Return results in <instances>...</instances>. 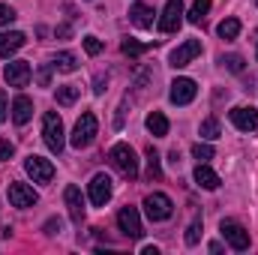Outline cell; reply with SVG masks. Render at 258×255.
<instances>
[{"instance_id":"cell-15","label":"cell","mask_w":258,"mask_h":255,"mask_svg":"<svg viewBox=\"0 0 258 255\" xmlns=\"http://www.w3.org/2000/svg\"><path fill=\"white\" fill-rule=\"evenodd\" d=\"M63 201H66V210H69V219L81 225V219H84V198H81V189H78V186H66Z\"/></svg>"},{"instance_id":"cell-29","label":"cell","mask_w":258,"mask_h":255,"mask_svg":"<svg viewBox=\"0 0 258 255\" xmlns=\"http://www.w3.org/2000/svg\"><path fill=\"white\" fill-rule=\"evenodd\" d=\"M192 156L198 159V162H207V159H213V147H210V144H201V141H198V144L192 147Z\"/></svg>"},{"instance_id":"cell-16","label":"cell","mask_w":258,"mask_h":255,"mask_svg":"<svg viewBox=\"0 0 258 255\" xmlns=\"http://www.w3.org/2000/svg\"><path fill=\"white\" fill-rule=\"evenodd\" d=\"M30 117H33V102H30V96H24V93L15 96V99H12V120H15L18 126H24Z\"/></svg>"},{"instance_id":"cell-28","label":"cell","mask_w":258,"mask_h":255,"mask_svg":"<svg viewBox=\"0 0 258 255\" xmlns=\"http://www.w3.org/2000/svg\"><path fill=\"white\" fill-rule=\"evenodd\" d=\"M219 63L225 66L228 72H243V57H240V54H222Z\"/></svg>"},{"instance_id":"cell-3","label":"cell","mask_w":258,"mask_h":255,"mask_svg":"<svg viewBox=\"0 0 258 255\" xmlns=\"http://www.w3.org/2000/svg\"><path fill=\"white\" fill-rule=\"evenodd\" d=\"M144 213H147L153 222H165V219L174 213V204H171V198H168L165 192H150V195L144 198Z\"/></svg>"},{"instance_id":"cell-18","label":"cell","mask_w":258,"mask_h":255,"mask_svg":"<svg viewBox=\"0 0 258 255\" xmlns=\"http://www.w3.org/2000/svg\"><path fill=\"white\" fill-rule=\"evenodd\" d=\"M24 33H18V30H9V33H0V57H9V54H15L21 45H24Z\"/></svg>"},{"instance_id":"cell-39","label":"cell","mask_w":258,"mask_h":255,"mask_svg":"<svg viewBox=\"0 0 258 255\" xmlns=\"http://www.w3.org/2000/svg\"><path fill=\"white\" fill-rule=\"evenodd\" d=\"M141 252H144V255H159V249H156V246H144Z\"/></svg>"},{"instance_id":"cell-6","label":"cell","mask_w":258,"mask_h":255,"mask_svg":"<svg viewBox=\"0 0 258 255\" xmlns=\"http://www.w3.org/2000/svg\"><path fill=\"white\" fill-rule=\"evenodd\" d=\"M180 24H183V0H168L162 9V18H159V30L174 33V30H180Z\"/></svg>"},{"instance_id":"cell-14","label":"cell","mask_w":258,"mask_h":255,"mask_svg":"<svg viewBox=\"0 0 258 255\" xmlns=\"http://www.w3.org/2000/svg\"><path fill=\"white\" fill-rule=\"evenodd\" d=\"M231 123L240 129V132H255L258 129V111L255 108H246V105H237V108H231Z\"/></svg>"},{"instance_id":"cell-26","label":"cell","mask_w":258,"mask_h":255,"mask_svg":"<svg viewBox=\"0 0 258 255\" xmlns=\"http://www.w3.org/2000/svg\"><path fill=\"white\" fill-rule=\"evenodd\" d=\"M219 120L216 117H207V120H201V138H207V141H213V138H219Z\"/></svg>"},{"instance_id":"cell-10","label":"cell","mask_w":258,"mask_h":255,"mask_svg":"<svg viewBox=\"0 0 258 255\" xmlns=\"http://www.w3.org/2000/svg\"><path fill=\"white\" fill-rule=\"evenodd\" d=\"M195 93H198V87H195V81L192 78H174L171 81V102L174 105H189L195 99Z\"/></svg>"},{"instance_id":"cell-12","label":"cell","mask_w":258,"mask_h":255,"mask_svg":"<svg viewBox=\"0 0 258 255\" xmlns=\"http://www.w3.org/2000/svg\"><path fill=\"white\" fill-rule=\"evenodd\" d=\"M6 195H9V204L12 207H21V210L24 207H33L39 201V195L33 192V186H27V183H9V192Z\"/></svg>"},{"instance_id":"cell-2","label":"cell","mask_w":258,"mask_h":255,"mask_svg":"<svg viewBox=\"0 0 258 255\" xmlns=\"http://www.w3.org/2000/svg\"><path fill=\"white\" fill-rule=\"evenodd\" d=\"M96 132H99V123H96V117L90 114V111H84L81 117H78V123L72 129V147H90L93 144V138H96Z\"/></svg>"},{"instance_id":"cell-11","label":"cell","mask_w":258,"mask_h":255,"mask_svg":"<svg viewBox=\"0 0 258 255\" xmlns=\"http://www.w3.org/2000/svg\"><path fill=\"white\" fill-rule=\"evenodd\" d=\"M87 192H90V201H93L96 207H105L108 198H111V177H108V174H93Z\"/></svg>"},{"instance_id":"cell-20","label":"cell","mask_w":258,"mask_h":255,"mask_svg":"<svg viewBox=\"0 0 258 255\" xmlns=\"http://www.w3.org/2000/svg\"><path fill=\"white\" fill-rule=\"evenodd\" d=\"M144 123H147V132H150V135H156V138L168 135V117H165L162 111H150Z\"/></svg>"},{"instance_id":"cell-8","label":"cell","mask_w":258,"mask_h":255,"mask_svg":"<svg viewBox=\"0 0 258 255\" xmlns=\"http://www.w3.org/2000/svg\"><path fill=\"white\" fill-rule=\"evenodd\" d=\"M30 63L27 60H12V63H6L3 69V78H6V84L9 87H27L30 84Z\"/></svg>"},{"instance_id":"cell-19","label":"cell","mask_w":258,"mask_h":255,"mask_svg":"<svg viewBox=\"0 0 258 255\" xmlns=\"http://www.w3.org/2000/svg\"><path fill=\"white\" fill-rule=\"evenodd\" d=\"M129 21H132L135 27L147 30V27H153V9H150V6H144V3H135V6L129 9Z\"/></svg>"},{"instance_id":"cell-32","label":"cell","mask_w":258,"mask_h":255,"mask_svg":"<svg viewBox=\"0 0 258 255\" xmlns=\"http://www.w3.org/2000/svg\"><path fill=\"white\" fill-rule=\"evenodd\" d=\"M12 21H15V9L6 6V3H0V27H6V24H12Z\"/></svg>"},{"instance_id":"cell-35","label":"cell","mask_w":258,"mask_h":255,"mask_svg":"<svg viewBox=\"0 0 258 255\" xmlns=\"http://www.w3.org/2000/svg\"><path fill=\"white\" fill-rule=\"evenodd\" d=\"M105 84H108V75H102V72H99V75L93 78V93H102V90H105Z\"/></svg>"},{"instance_id":"cell-17","label":"cell","mask_w":258,"mask_h":255,"mask_svg":"<svg viewBox=\"0 0 258 255\" xmlns=\"http://www.w3.org/2000/svg\"><path fill=\"white\" fill-rule=\"evenodd\" d=\"M195 183H198L201 189H219V174H216L207 162H198V168H195Z\"/></svg>"},{"instance_id":"cell-5","label":"cell","mask_w":258,"mask_h":255,"mask_svg":"<svg viewBox=\"0 0 258 255\" xmlns=\"http://www.w3.org/2000/svg\"><path fill=\"white\" fill-rule=\"evenodd\" d=\"M42 138H45V144H48L51 153H60L63 150V120L54 111H48L42 117Z\"/></svg>"},{"instance_id":"cell-4","label":"cell","mask_w":258,"mask_h":255,"mask_svg":"<svg viewBox=\"0 0 258 255\" xmlns=\"http://www.w3.org/2000/svg\"><path fill=\"white\" fill-rule=\"evenodd\" d=\"M219 231H222L225 243H228L234 252H246V249H249V231H246L240 222H234V219H222Z\"/></svg>"},{"instance_id":"cell-34","label":"cell","mask_w":258,"mask_h":255,"mask_svg":"<svg viewBox=\"0 0 258 255\" xmlns=\"http://www.w3.org/2000/svg\"><path fill=\"white\" fill-rule=\"evenodd\" d=\"M12 150H15V147H12V141H6V138H0V162H6V159L12 156Z\"/></svg>"},{"instance_id":"cell-7","label":"cell","mask_w":258,"mask_h":255,"mask_svg":"<svg viewBox=\"0 0 258 255\" xmlns=\"http://www.w3.org/2000/svg\"><path fill=\"white\" fill-rule=\"evenodd\" d=\"M24 171L33 177V183H48L54 177V165L42 156H27L24 159Z\"/></svg>"},{"instance_id":"cell-22","label":"cell","mask_w":258,"mask_h":255,"mask_svg":"<svg viewBox=\"0 0 258 255\" xmlns=\"http://www.w3.org/2000/svg\"><path fill=\"white\" fill-rule=\"evenodd\" d=\"M210 3H213V0H195V3H192V9L186 12L192 24H201V21H204V15L210 12Z\"/></svg>"},{"instance_id":"cell-31","label":"cell","mask_w":258,"mask_h":255,"mask_svg":"<svg viewBox=\"0 0 258 255\" xmlns=\"http://www.w3.org/2000/svg\"><path fill=\"white\" fill-rule=\"evenodd\" d=\"M198 237H201V219H195L192 225L186 228V243H189V246H195V243H198Z\"/></svg>"},{"instance_id":"cell-27","label":"cell","mask_w":258,"mask_h":255,"mask_svg":"<svg viewBox=\"0 0 258 255\" xmlns=\"http://www.w3.org/2000/svg\"><path fill=\"white\" fill-rule=\"evenodd\" d=\"M78 99V87L75 84H63V87H57V102L60 105H72Z\"/></svg>"},{"instance_id":"cell-9","label":"cell","mask_w":258,"mask_h":255,"mask_svg":"<svg viewBox=\"0 0 258 255\" xmlns=\"http://www.w3.org/2000/svg\"><path fill=\"white\" fill-rule=\"evenodd\" d=\"M117 225H120V231L132 237V240H138L141 234H144V228H141V216H138V210L135 207H120V213H117Z\"/></svg>"},{"instance_id":"cell-23","label":"cell","mask_w":258,"mask_h":255,"mask_svg":"<svg viewBox=\"0 0 258 255\" xmlns=\"http://www.w3.org/2000/svg\"><path fill=\"white\" fill-rule=\"evenodd\" d=\"M237 33H240V21L237 18H225L219 24V36L222 39H237Z\"/></svg>"},{"instance_id":"cell-21","label":"cell","mask_w":258,"mask_h":255,"mask_svg":"<svg viewBox=\"0 0 258 255\" xmlns=\"http://www.w3.org/2000/svg\"><path fill=\"white\" fill-rule=\"evenodd\" d=\"M54 69H57V72H75V69H78V57H75L72 51H60V54L54 57Z\"/></svg>"},{"instance_id":"cell-13","label":"cell","mask_w":258,"mask_h":255,"mask_svg":"<svg viewBox=\"0 0 258 255\" xmlns=\"http://www.w3.org/2000/svg\"><path fill=\"white\" fill-rule=\"evenodd\" d=\"M198 54H201V42H198V39H186L183 45H177V48L171 51V57H168V60H171L174 69H180V66L192 63Z\"/></svg>"},{"instance_id":"cell-37","label":"cell","mask_w":258,"mask_h":255,"mask_svg":"<svg viewBox=\"0 0 258 255\" xmlns=\"http://www.w3.org/2000/svg\"><path fill=\"white\" fill-rule=\"evenodd\" d=\"M9 117V108H6V96L0 93V120H6Z\"/></svg>"},{"instance_id":"cell-30","label":"cell","mask_w":258,"mask_h":255,"mask_svg":"<svg viewBox=\"0 0 258 255\" xmlns=\"http://www.w3.org/2000/svg\"><path fill=\"white\" fill-rule=\"evenodd\" d=\"M84 51H87L90 57H96V54L102 51V42H99L96 36H84Z\"/></svg>"},{"instance_id":"cell-38","label":"cell","mask_w":258,"mask_h":255,"mask_svg":"<svg viewBox=\"0 0 258 255\" xmlns=\"http://www.w3.org/2000/svg\"><path fill=\"white\" fill-rule=\"evenodd\" d=\"M57 36H60V39H63V36H69V24H60V27H57Z\"/></svg>"},{"instance_id":"cell-41","label":"cell","mask_w":258,"mask_h":255,"mask_svg":"<svg viewBox=\"0 0 258 255\" xmlns=\"http://www.w3.org/2000/svg\"><path fill=\"white\" fill-rule=\"evenodd\" d=\"M255 3H258V0H255Z\"/></svg>"},{"instance_id":"cell-1","label":"cell","mask_w":258,"mask_h":255,"mask_svg":"<svg viewBox=\"0 0 258 255\" xmlns=\"http://www.w3.org/2000/svg\"><path fill=\"white\" fill-rule=\"evenodd\" d=\"M108 159H111V165L126 177V180H135L138 177V156H135V150L129 147V144H114L111 150H108Z\"/></svg>"},{"instance_id":"cell-24","label":"cell","mask_w":258,"mask_h":255,"mask_svg":"<svg viewBox=\"0 0 258 255\" xmlns=\"http://www.w3.org/2000/svg\"><path fill=\"white\" fill-rule=\"evenodd\" d=\"M147 177H150V180H153V177H156V180L162 177V168H159V153H156L153 147H147Z\"/></svg>"},{"instance_id":"cell-25","label":"cell","mask_w":258,"mask_h":255,"mask_svg":"<svg viewBox=\"0 0 258 255\" xmlns=\"http://www.w3.org/2000/svg\"><path fill=\"white\" fill-rule=\"evenodd\" d=\"M147 48H150V45H144V42H135V39H123V45H120V51H123L126 57H141Z\"/></svg>"},{"instance_id":"cell-33","label":"cell","mask_w":258,"mask_h":255,"mask_svg":"<svg viewBox=\"0 0 258 255\" xmlns=\"http://www.w3.org/2000/svg\"><path fill=\"white\" fill-rule=\"evenodd\" d=\"M51 69H54V63L42 66V69L36 72V81H39V87H48V84H51Z\"/></svg>"},{"instance_id":"cell-36","label":"cell","mask_w":258,"mask_h":255,"mask_svg":"<svg viewBox=\"0 0 258 255\" xmlns=\"http://www.w3.org/2000/svg\"><path fill=\"white\" fill-rule=\"evenodd\" d=\"M60 228H63L60 219H48V222H45V234H60Z\"/></svg>"},{"instance_id":"cell-40","label":"cell","mask_w":258,"mask_h":255,"mask_svg":"<svg viewBox=\"0 0 258 255\" xmlns=\"http://www.w3.org/2000/svg\"><path fill=\"white\" fill-rule=\"evenodd\" d=\"M255 57H258V51H255Z\"/></svg>"}]
</instances>
